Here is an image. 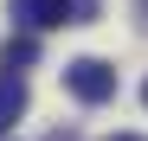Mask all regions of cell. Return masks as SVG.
<instances>
[{
  "mask_svg": "<svg viewBox=\"0 0 148 141\" xmlns=\"http://www.w3.org/2000/svg\"><path fill=\"white\" fill-rule=\"evenodd\" d=\"M110 141H148V135H110Z\"/></svg>",
  "mask_w": 148,
  "mask_h": 141,
  "instance_id": "5b68a950",
  "label": "cell"
},
{
  "mask_svg": "<svg viewBox=\"0 0 148 141\" xmlns=\"http://www.w3.org/2000/svg\"><path fill=\"white\" fill-rule=\"evenodd\" d=\"M26 64H39V39L32 32H13L7 45H0V70H26Z\"/></svg>",
  "mask_w": 148,
  "mask_h": 141,
  "instance_id": "277c9868",
  "label": "cell"
},
{
  "mask_svg": "<svg viewBox=\"0 0 148 141\" xmlns=\"http://www.w3.org/2000/svg\"><path fill=\"white\" fill-rule=\"evenodd\" d=\"M142 103H148V83H142Z\"/></svg>",
  "mask_w": 148,
  "mask_h": 141,
  "instance_id": "8992f818",
  "label": "cell"
},
{
  "mask_svg": "<svg viewBox=\"0 0 148 141\" xmlns=\"http://www.w3.org/2000/svg\"><path fill=\"white\" fill-rule=\"evenodd\" d=\"M19 115H26V83H19L13 70H7V77H0V135H7Z\"/></svg>",
  "mask_w": 148,
  "mask_h": 141,
  "instance_id": "3957f363",
  "label": "cell"
},
{
  "mask_svg": "<svg viewBox=\"0 0 148 141\" xmlns=\"http://www.w3.org/2000/svg\"><path fill=\"white\" fill-rule=\"evenodd\" d=\"M64 90L77 103H110L116 96V64H103V58H71L64 64Z\"/></svg>",
  "mask_w": 148,
  "mask_h": 141,
  "instance_id": "6da1fadb",
  "label": "cell"
},
{
  "mask_svg": "<svg viewBox=\"0 0 148 141\" xmlns=\"http://www.w3.org/2000/svg\"><path fill=\"white\" fill-rule=\"evenodd\" d=\"M13 19L26 32H52V26H77V0H13Z\"/></svg>",
  "mask_w": 148,
  "mask_h": 141,
  "instance_id": "7a4b0ae2",
  "label": "cell"
}]
</instances>
